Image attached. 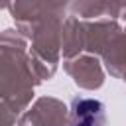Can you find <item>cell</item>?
Listing matches in <instances>:
<instances>
[{
    "mask_svg": "<svg viewBox=\"0 0 126 126\" xmlns=\"http://www.w3.org/2000/svg\"><path fill=\"white\" fill-rule=\"evenodd\" d=\"M73 114L77 126H102L104 124V106L98 100L77 98L73 102Z\"/></svg>",
    "mask_w": 126,
    "mask_h": 126,
    "instance_id": "1",
    "label": "cell"
}]
</instances>
